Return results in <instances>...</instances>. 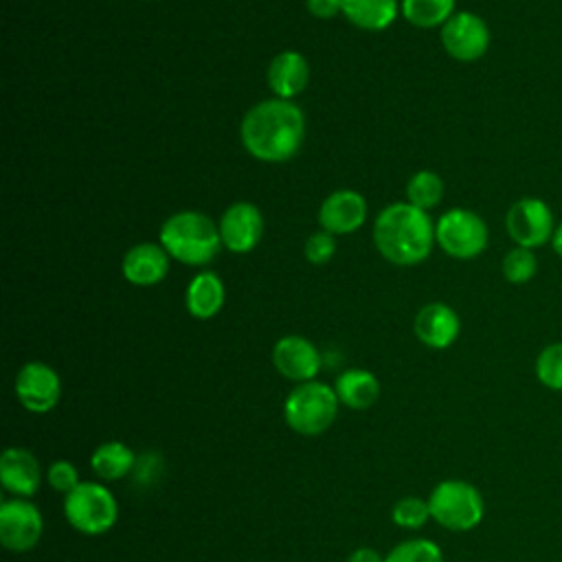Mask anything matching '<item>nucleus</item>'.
I'll return each mask as SVG.
<instances>
[{
	"instance_id": "obj_21",
	"label": "nucleus",
	"mask_w": 562,
	"mask_h": 562,
	"mask_svg": "<svg viewBox=\"0 0 562 562\" xmlns=\"http://www.w3.org/2000/svg\"><path fill=\"white\" fill-rule=\"evenodd\" d=\"M397 13V0H342V15L362 31H384Z\"/></svg>"
},
{
	"instance_id": "obj_26",
	"label": "nucleus",
	"mask_w": 562,
	"mask_h": 562,
	"mask_svg": "<svg viewBox=\"0 0 562 562\" xmlns=\"http://www.w3.org/2000/svg\"><path fill=\"white\" fill-rule=\"evenodd\" d=\"M384 562H443V553L432 540L415 538L395 544Z\"/></svg>"
},
{
	"instance_id": "obj_9",
	"label": "nucleus",
	"mask_w": 562,
	"mask_h": 562,
	"mask_svg": "<svg viewBox=\"0 0 562 562\" xmlns=\"http://www.w3.org/2000/svg\"><path fill=\"white\" fill-rule=\"evenodd\" d=\"M44 531V518L29 498H4L0 503V542L13 553L31 551Z\"/></svg>"
},
{
	"instance_id": "obj_23",
	"label": "nucleus",
	"mask_w": 562,
	"mask_h": 562,
	"mask_svg": "<svg viewBox=\"0 0 562 562\" xmlns=\"http://www.w3.org/2000/svg\"><path fill=\"white\" fill-rule=\"evenodd\" d=\"M454 4L457 0H402L400 11L413 26L435 29L454 15Z\"/></svg>"
},
{
	"instance_id": "obj_1",
	"label": "nucleus",
	"mask_w": 562,
	"mask_h": 562,
	"mask_svg": "<svg viewBox=\"0 0 562 562\" xmlns=\"http://www.w3.org/2000/svg\"><path fill=\"white\" fill-rule=\"evenodd\" d=\"M239 136L244 149L257 160L283 162L303 145L305 116L290 99H266L244 114Z\"/></svg>"
},
{
	"instance_id": "obj_22",
	"label": "nucleus",
	"mask_w": 562,
	"mask_h": 562,
	"mask_svg": "<svg viewBox=\"0 0 562 562\" xmlns=\"http://www.w3.org/2000/svg\"><path fill=\"white\" fill-rule=\"evenodd\" d=\"M136 465V454L123 441H105L94 448L90 468L101 481H119L127 476Z\"/></svg>"
},
{
	"instance_id": "obj_27",
	"label": "nucleus",
	"mask_w": 562,
	"mask_h": 562,
	"mask_svg": "<svg viewBox=\"0 0 562 562\" xmlns=\"http://www.w3.org/2000/svg\"><path fill=\"white\" fill-rule=\"evenodd\" d=\"M536 378L542 386L562 391V342H551L538 353Z\"/></svg>"
},
{
	"instance_id": "obj_33",
	"label": "nucleus",
	"mask_w": 562,
	"mask_h": 562,
	"mask_svg": "<svg viewBox=\"0 0 562 562\" xmlns=\"http://www.w3.org/2000/svg\"><path fill=\"white\" fill-rule=\"evenodd\" d=\"M551 246H553L555 255L562 257V222L555 224V231H553V237H551Z\"/></svg>"
},
{
	"instance_id": "obj_8",
	"label": "nucleus",
	"mask_w": 562,
	"mask_h": 562,
	"mask_svg": "<svg viewBox=\"0 0 562 562\" xmlns=\"http://www.w3.org/2000/svg\"><path fill=\"white\" fill-rule=\"evenodd\" d=\"M505 228L516 246L540 248L553 237V211L540 198H520L509 206Z\"/></svg>"
},
{
	"instance_id": "obj_4",
	"label": "nucleus",
	"mask_w": 562,
	"mask_h": 562,
	"mask_svg": "<svg viewBox=\"0 0 562 562\" xmlns=\"http://www.w3.org/2000/svg\"><path fill=\"white\" fill-rule=\"evenodd\" d=\"M338 404L340 402L334 386L310 380L296 384L288 393L283 402V417L294 432L314 437L325 432L334 424L338 415Z\"/></svg>"
},
{
	"instance_id": "obj_12",
	"label": "nucleus",
	"mask_w": 562,
	"mask_h": 562,
	"mask_svg": "<svg viewBox=\"0 0 562 562\" xmlns=\"http://www.w3.org/2000/svg\"><path fill=\"white\" fill-rule=\"evenodd\" d=\"M222 246L231 252H250L263 237V215L250 202L231 204L220 217Z\"/></svg>"
},
{
	"instance_id": "obj_32",
	"label": "nucleus",
	"mask_w": 562,
	"mask_h": 562,
	"mask_svg": "<svg viewBox=\"0 0 562 562\" xmlns=\"http://www.w3.org/2000/svg\"><path fill=\"white\" fill-rule=\"evenodd\" d=\"M347 562H384V558H382L375 549L360 547V549H356V551L347 558Z\"/></svg>"
},
{
	"instance_id": "obj_10",
	"label": "nucleus",
	"mask_w": 562,
	"mask_h": 562,
	"mask_svg": "<svg viewBox=\"0 0 562 562\" xmlns=\"http://www.w3.org/2000/svg\"><path fill=\"white\" fill-rule=\"evenodd\" d=\"M490 26L472 11H454V15L441 26L443 50L457 61H476L490 48Z\"/></svg>"
},
{
	"instance_id": "obj_5",
	"label": "nucleus",
	"mask_w": 562,
	"mask_h": 562,
	"mask_svg": "<svg viewBox=\"0 0 562 562\" xmlns=\"http://www.w3.org/2000/svg\"><path fill=\"white\" fill-rule=\"evenodd\" d=\"M426 501L430 507V518L448 531H470L483 520L485 514L481 492L461 479H446L437 483Z\"/></svg>"
},
{
	"instance_id": "obj_14",
	"label": "nucleus",
	"mask_w": 562,
	"mask_h": 562,
	"mask_svg": "<svg viewBox=\"0 0 562 562\" xmlns=\"http://www.w3.org/2000/svg\"><path fill=\"white\" fill-rule=\"evenodd\" d=\"M367 220V200L362 193L351 189H338L329 193L321 209L318 222L323 231L331 235H347L358 231Z\"/></svg>"
},
{
	"instance_id": "obj_17",
	"label": "nucleus",
	"mask_w": 562,
	"mask_h": 562,
	"mask_svg": "<svg viewBox=\"0 0 562 562\" xmlns=\"http://www.w3.org/2000/svg\"><path fill=\"white\" fill-rule=\"evenodd\" d=\"M121 270L132 285H156L169 272V255L160 244L143 241L125 252Z\"/></svg>"
},
{
	"instance_id": "obj_18",
	"label": "nucleus",
	"mask_w": 562,
	"mask_h": 562,
	"mask_svg": "<svg viewBox=\"0 0 562 562\" xmlns=\"http://www.w3.org/2000/svg\"><path fill=\"white\" fill-rule=\"evenodd\" d=\"M268 86L279 99H292L307 86L310 66L296 50H281L268 66Z\"/></svg>"
},
{
	"instance_id": "obj_7",
	"label": "nucleus",
	"mask_w": 562,
	"mask_h": 562,
	"mask_svg": "<svg viewBox=\"0 0 562 562\" xmlns=\"http://www.w3.org/2000/svg\"><path fill=\"white\" fill-rule=\"evenodd\" d=\"M487 224L470 209H450L435 224V241L454 259H474L487 248Z\"/></svg>"
},
{
	"instance_id": "obj_30",
	"label": "nucleus",
	"mask_w": 562,
	"mask_h": 562,
	"mask_svg": "<svg viewBox=\"0 0 562 562\" xmlns=\"http://www.w3.org/2000/svg\"><path fill=\"white\" fill-rule=\"evenodd\" d=\"M303 252H305V259H307L310 263L323 266V263H327V261L334 257V252H336V239H334V235L327 233V231H316V233H312V235L305 239Z\"/></svg>"
},
{
	"instance_id": "obj_13",
	"label": "nucleus",
	"mask_w": 562,
	"mask_h": 562,
	"mask_svg": "<svg viewBox=\"0 0 562 562\" xmlns=\"http://www.w3.org/2000/svg\"><path fill=\"white\" fill-rule=\"evenodd\" d=\"M272 364L283 378L301 384L314 380L321 371V353L312 340L290 334L274 342Z\"/></svg>"
},
{
	"instance_id": "obj_3",
	"label": "nucleus",
	"mask_w": 562,
	"mask_h": 562,
	"mask_svg": "<svg viewBox=\"0 0 562 562\" xmlns=\"http://www.w3.org/2000/svg\"><path fill=\"white\" fill-rule=\"evenodd\" d=\"M167 255L187 266L213 261L222 248L220 226L200 211H180L169 215L158 235Z\"/></svg>"
},
{
	"instance_id": "obj_6",
	"label": "nucleus",
	"mask_w": 562,
	"mask_h": 562,
	"mask_svg": "<svg viewBox=\"0 0 562 562\" xmlns=\"http://www.w3.org/2000/svg\"><path fill=\"white\" fill-rule=\"evenodd\" d=\"M64 516L79 533L101 536L116 525L119 505L103 483L81 481L64 496Z\"/></svg>"
},
{
	"instance_id": "obj_2",
	"label": "nucleus",
	"mask_w": 562,
	"mask_h": 562,
	"mask_svg": "<svg viewBox=\"0 0 562 562\" xmlns=\"http://www.w3.org/2000/svg\"><path fill=\"white\" fill-rule=\"evenodd\" d=\"M378 252L395 266H415L424 261L435 244V224L428 211L411 202H395L382 209L373 224Z\"/></svg>"
},
{
	"instance_id": "obj_28",
	"label": "nucleus",
	"mask_w": 562,
	"mask_h": 562,
	"mask_svg": "<svg viewBox=\"0 0 562 562\" xmlns=\"http://www.w3.org/2000/svg\"><path fill=\"white\" fill-rule=\"evenodd\" d=\"M391 518L397 527L404 529H419L428 522L430 518V507L428 501L419 498V496H404L400 498L393 509H391Z\"/></svg>"
},
{
	"instance_id": "obj_24",
	"label": "nucleus",
	"mask_w": 562,
	"mask_h": 562,
	"mask_svg": "<svg viewBox=\"0 0 562 562\" xmlns=\"http://www.w3.org/2000/svg\"><path fill=\"white\" fill-rule=\"evenodd\" d=\"M406 198L413 206L428 211L441 202L443 180L439 178V173H435L430 169H422L411 176V180L406 184Z\"/></svg>"
},
{
	"instance_id": "obj_25",
	"label": "nucleus",
	"mask_w": 562,
	"mask_h": 562,
	"mask_svg": "<svg viewBox=\"0 0 562 562\" xmlns=\"http://www.w3.org/2000/svg\"><path fill=\"white\" fill-rule=\"evenodd\" d=\"M501 272L503 277L514 283V285H522L527 281H531L538 272V259L533 255L531 248H522V246H514L512 250L505 252L503 261H501Z\"/></svg>"
},
{
	"instance_id": "obj_16",
	"label": "nucleus",
	"mask_w": 562,
	"mask_h": 562,
	"mask_svg": "<svg viewBox=\"0 0 562 562\" xmlns=\"http://www.w3.org/2000/svg\"><path fill=\"white\" fill-rule=\"evenodd\" d=\"M413 329H415L417 340L424 342L426 347L448 349L461 331V321H459V314L450 305L428 303L417 312Z\"/></svg>"
},
{
	"instance_id": "obj_29",
	"label": "nucleus",
	"mask_w": 562,
	"mask_h": 562,
	"mask_svg": "<svg viewBox=\"0 0 562 562\" xmlns=\"http://www.w3.org/2000/svg\"><path fill=\"white\" fill-rule=\"evenodd\" d=\"M46 481H48V485H50L55 492H61L64 496H66L68 492H72V490L81 483L77 468H75L70 461H66V459H57V461H53V463L48 465V470H46Z\"/></svg>"
},
{
	"instance_id": "obj_31",
	"label": "nucleus",
	"mask_w": 562,
	"mask_h": 562,
	"mask_svg": "<svg viewBox=\"0 0 562 562\" xmlns=\"http://www.w3.org/2000/svg\"><path fill=\"white\" fill-rule=\"evenodd\" d=\"M305 7L310 11V15L321 18V20L342 13V0H305Z\"/></svg>"
},
{
	"instance_id": "obj_15",
	"label": "nucleus",
	"mask_w": 562,
	"mask_h": 562,
	"mask_svg": "<svg viewBox=\"0 0 562 562\" xmlns=\"http://www.w3.org/2000/svg\"><path fill=\"white\" fill-rule=\"evenodd\" d=\"M0 483L18 498H31L42 483V470L35 454L26 448H7L0 457Z\"/></svg>"
},
{
	"instance_id": "obj_20",
	"label": "nucleus",
	"mask_w": 562,
	"mask_h": 562,
	"mask_svg": "<svg viewBox=\"0 0 562 562\" xmlns=\"http://www.w3.org/2000/svg\"><path fill=\"white\" fill-rule=\"evenodd\" d=\"M334 391L338 402L353 411L371 408L380 397V382L371 371L364 369H347L336 378Z\"/></svg>"
},
{
	"instance_id": "obj_19",
	"label": "nucleus",
	"mask_w": 562,
	"mask_h": 562,
	"mask_svg": "<svg viewBox=\"0 0 562 562\" xmlns=\"http://www.w3.org/2000/svg\"><path fill=\"white\" fill-rule=\"evenodd\" d=\"M224 299H226V290H224L222 279L215 272L204 270L189 281L187 294H184V305L193 318L206 321V318H213L222 310Z\"/></svg>"
},
{
	"instance_id": "obj_11",
	"label": "nucleus",
	"mask_w": 562,
	"mask_h": 562,
	"mask_svg": "<svg viewBox=\"0 0 562 562\" xmlns=\"http://www.w3.org/2000/svg\"><path fill=\"white\" fill-rule=\"evenodd\" d=\"M15 395L26 411L42 415L57 406L61 395V380L50 364L31 360L22 364L15 375Z\"/></svg>"
}]
</instances>
